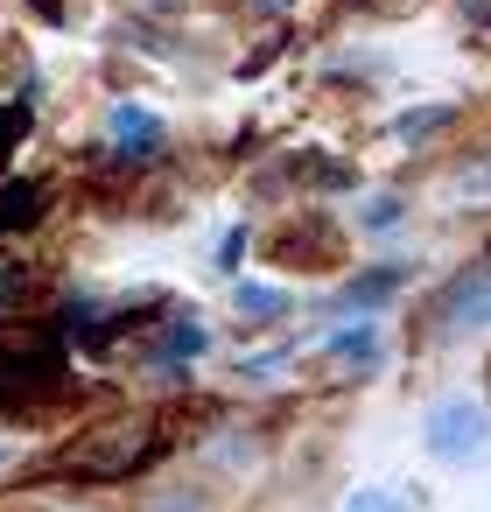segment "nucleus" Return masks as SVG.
<instances>
[{
	"label": "nucleus",
	"instance_id": "f257e3e1",
	"mask_svg": "<svg viewBox=\"0 0 491 512\" xmlns=\"http://www.w3.org/2000/svg\"><path fill=\"white\" fill-rule=\"evenodd\" d=\"M169 449H176V442H169L162 414H113V421L85 428L50 470L71 477V484H127V477H141L148 463H162Z\"/></svg>",
	"mask_w": 491,
	"mask_h": 512
},
{
	"label": "nucleus",
	"instance_id": "f03ea898",
	"mask_svg": "<svg viewBox=\"0 0 491 512\" xmlns=\"http://www.w3.org/2000/svg\"><path fill=\"white\" fill-rule=\"evenodd\" d=\"M421 456L435 470H484L491 463V407L477 393H442L421 414Z\"/></svg>",
	"mask_w": 491,
	"mask_h": 512
},
{
	"label": "nucleus",
	"instance_id": "7ed1b4c3",
	"mask_svg": "<svg viewBox=\"0 0 491 512\" xmlns=\"http://www.w3.org/2000/svg\"><path fill=\"white\" fill-rule=\"evenodd\" d=\"M169 148V127H162V113L155 106H141V99H120L113 113H106V162H120V169H141V162H155Z\"/></svg>",
	"mask_w": 491,
	"mask_h": 512
},
{
	"label": "nucleus",
	"instance_id": "20e7f679",
	"mask_svg": "<svg viewBox=\"0 0 491 512\" xmlns=\"http://www.w3.org/2000/svg\"><path fill=\"white\" fill-rule=\"evenodd\" d=\"M435 330L428 337H463V330H491V260L484 267H463L449 274V288L435 295Z\"/></svg>",
	"mask_w": 491,
	"mask_h": 512
},
{
	"label": "nucleus",
	"instance_id": "39448f33",
	"mask_svg": "<svg viewBox=\"0 0 491 512\" xmlns=\"http://www.w3.org/2000/svg\"><path fill=\"white\" fill-rule=\"evenodd\" d=\"M379 365H386V337H379L372 323H344V330H330L323 351H316V379H330V386L372 379Z\"/></svg>",
	"mask_w": 491,
	"mask_h": 512
},
{
	"label": "nucleus",
	"instance_id": "423d86ee",
	"mask_svg": "<svg viewBox=\"0 0 491 512\" xmlns=\"http://www.w3.org/2000/svg\"><path fill=\"white\" fill-rule=\"evenodd\" d=\"M204 351H211V323H204L197 309H162V330L148 337L155 372H183V365H197Z\"/></svg>",
	"mask_w": 491,
	"mask_h": 512
},
{
	"label": "nucleus",
	"instance_id": "0eeeda50",
	"mask_svg": "<svg viewBox=\"0 0 491 512\" xmlns=\"http://www.w3.org/2000/svg\"><path fill=\"white\" fill-rule=\"evenodd\" d=\"M267 260H281V267H337V260H344V232H337L330 218L288 225V232L267 239Z\"/></svg>",
	"mask_w": 491,
	"mask_h": 512
},
{
	"label": "nucleus",
	"instance_id": "6e6552de",
	"mask_svg": "<svg viewBox=\"0 0 491 512\" xmlns=\"http://www.w3.org/2000/svg\"><path fill=\"white\" fill-rule=\"evenodd\" d=\"M197 463L218 470V477H246V470H260V435H253V428H246V435H239V428L204 435V442H197Z\"/></svg>",
	"mask_w": 491,
	"mask_h": 512
},
{
	"label": "nucleus",
	"instance_id": "1a4fd4ad",
	"mask_svg": "<svg viewBox=\"0 0 491 512\" xmlns=\"http://www.w3.org/2000/svg\"><path fill=\"white\" fill-rule=\"evenodd\" d=\"M43 211H50V183H0V239L8 232H29V225H43Z\"/></svg>",
	"mask_w": 491,
	"mask_h": 512
},
{
	"label": "nucleus",
	"instance_id": "9d476101",
	"mask_svg": "<svg viewBox=\"0 0 491 512\" xmlns=\"http://www.w3.org/2000/svg\"><path fill=\"white\" fill-rule=\"evenodd\" d=\"M288 309H295L288 288H267V281H239V288H232V316H239L246 330H267V323H281Z\"/></svg>",
	"mask_w": 491,
	"mask_h": 512
},
{
	"label": "nucleus",
	"instance_id": "9b49d317",
	"mask_svg": "<svg viewBox=\"0 0 491 512\" xmlns=\"http://www.w3.org/2000/svg\"><path fill=\"white\" fill-rule=\"evenodd\" d=\"M400 281H407V267H365L358 281H344L337 309H379V302H393V295H400Z\"/></svg>",
	"mask_w": 491,
	"mask_h": 512
},
{
	"label": "nucleus",
	"instance_id": "f8f14e48",
	"mask_svg": "<svg viewBox=\"0 0 491 512\" xmlns=\"http://www.w3.org/2000/svg\"><path fill=\"white\" fill-rule=\"evenodd\" d=\"M141 512H218V498H211V484H162L141 498Z\"/></svg>",
	"mask_w": 491,
	"mask_h": 512
},
{
	"label": "nucleus",
	"instance_id": "ddd939ff",
	"mask_svg": "<svg viewBox=\"0 0 491 512\" xmlns=\"http://www.w3.org/2000/svg\"><path fill=\"white\" fill-rule=\"evenodd\" d=\"M449 127H456V106H414V113H400L393 134H400L407 148H421V141H435V134H449Z\"/></svg>",
	"mask_w": 491,
	"mask_h": 512
},
{
	"label": "nucleus",
	"instance_id": "4468645a",
	"mask_svg": "<svg viewBox=\"0 0 491 512\" xmlns=\"http://www.w3.org/2000/svg\"><path fill=\"white\" fill-rule=\"evenodd\" d=\"M337 512H414V498L407 491H386V484H358V491H344Z\"/></svg>",
	"mask_w": 491,
	"mask_h": 512
},
{
	"label": "nucleus",
	"instance_id": "2eb2a0df",
	"mask_svg": "<svg viewBox=\"0 0 491 512\" xmlns=\"http://www.w3.org/2000/svg\"><path fill=\"white\" fill-rule=\"evenodd\" d=\"M36 302V274L29 267H0V316H22Z\"/></svg>",
	"mask_w": 491,
	"mask_h": 512
},
{
	"label": "nucleus",
	"instance_id": "dca6fc26",
	"mask_svg": "<svg viewBox=\"0 0 491 512\" xmlns=\"http://www.w3.org/2000/svg\"><path fill=\"white\" fill-rule=\"evenodd\" d=\"M400 218H407L400 197H372V204H358V232H393Z\"/></svg>",
	"mask_w": 491,
	"mask_h": 512
},
{
	"label": "nucleus",
	"instance_id": "f3484780",
	"mask_svg": "<svg viewBox=\"0 0 491 512\" xmlns=\"http://www.w3.org/2000/svg\"><path fill=\"white\" fill-rule=\"evenodd\" d=\"M239 253H246V232H225V246H218V260H225V267H239Z\"/></svg>",
	"mask_w": 491,
	"mask_h": 512
},
{
	"label": "nucleus",
	"instance_id": "a211bd4d",
	"mask_svg": "<svg viewBox=\"0 0 491 512\" xmlns=\"http://www.w3.org/2000/svg\"><path fill=\"white\" fill-rule=\"evenodd\" d=\"M29 8H36L43 22H64V0H29Z\"/></svg>",
	"mask_w": 491,
	"mask_h": 512
},
{
	"label": "nucleus",
	"instance_id": "6ab92c4d",
	"mask_svg": "<svg viewBox=\"0 0 491 512\" xmlns=\"http://www.w3.org/2000/svg\"><path fill=\"white\" fill-rule=\"evenodd\" d=\"M85 512H92V505H85Z\"/></svg>",
	"mask_w": 491,
	"mask_h": 512
}]
</instances>
